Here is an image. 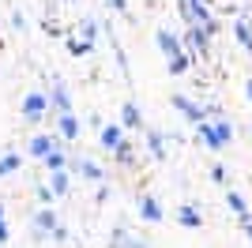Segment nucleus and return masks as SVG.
Returning <instances> with one entry per match:
<instances>
[{
	"label": "nucleus",
	"instance_id": "nucleus-1",
	"mask_svg": "<svg viewBox=\"0 0 252 248\" xmlns=\"http://www.w3.org/2000/svg\"><path fill=\"white\" fill-rule=\"evenodd\" d=\"M155 41H158V49L166 53V61H169V72L173 75H181L185 68H189V57H185V45H181V38L177 34H169L166 27L155 34Z\"/></svg>",
	"mask_w": 252,
	"mask_h": 248
},
{
	"label": "nucleus",
	"instance_id": "nucleus-2",
	"mask_svg": "<svg viewBox=\"0 0 252 248\" xmlns=\"http://www.w3.org/2000/svg\"><path fill=\"white\" fill-rule=\"evenodd\" d=\"M196 128H200V139L211 147V151H222L226 143H233V128H230V121H222V117L219 121H207V117H203Z\"/></svg>",
	"mask_w": 252,
	"mask_h": 248
},
{
	"label": "nucleus",
	"instance_id": "nucleus-3",
	"mask_svg": "<svg viewBox=\"0 0 252 248\" xmlns=\"http://www.w3.org/2000/svg\"><path fill=\"white\" fill-rule=\"evenodd\" d=\"M45 102H49V113H53V117H61V113H75V109H72V94H68L64 79H53V87L45 91Z\"/></svg>",
	"mask_w": 252,
	"mask_h": 248
},
{
	"label": "nucleus",
	"instance_id": "nucleus-4",
	"mask_svg": "<svg viewBox=\"0 0 252 248\" xmlns=\"http://www.w3.org/2000/svg\"><path fill=\"white\" fill-rule=\"evenodd\" d=\"M45 117H49V102H45V91H31L27 98H23V121L38 124V121H45Z\"/></svg>",
	"mask_w": 252,
	"mask_h": 248
},
{
	"label": "nucleus",
	"instance_id": "nucleus-5",
	"mask_svg": "<svg viewBox=\"0 0 252 248\" xmlns=\"http://www.w3.org/2000/svg\"><path fill=\"white\" fill-rule=\"evenodd\" d=\"M68 173H79V177H87V181H98V185L105 181V169L94 158H68Z\"/></svg>",
	"mask_w": 252,
	"mask_h": 248
},
{
	"label": "nucleus",
	"instance_id": "nucleus-6",
	"mask_svg": "<svg viewBox=\"0 0 252 248\" xmlns=\"http://www.w3.org/2000/svg\"><path fill=\"white\" fill-rule=\"evenodd\" d=\"M61 226V218L53 215V207H42L34 211V237H53V229Z\"/></svg>",
	"mask_w": 252,
	"mask_h": 248
},
{
	"label": "nucleus",
	"instance_id": "nucleus-7",
	"mask_svg": "<svg viewBox=\"0 0 252 248\" xmlns=\"http://www.w3.org/2000/svg\"><path fill=\"white\" fill-rule=\"evenodd\" d=\"M79 132H83V124H79L75 113H61V117H57V135H61V143L79 139Z\"/></svg>",
	"mask_w": 252,
	"mask_h": 248
},
{
	"label": "nucleus",
	"instance_id": "nucleus-8",
	"mask_svg": "<svg viewBox=\"0 0 252 248\" xmlns=\"http://www.w3.org/2000/svg\"><path fill=\"white\" fill-rule=\"evenodd\" d=\"M98 143H102V151H117V147L125 143V128H121V124H102Z\"/></svg>",
	"mask_w": 252,
	"mask_h": 248
},
{
	"label": "nucleus",
	"instance_id": "nucleus-9",
	"mask_svg": "<svg viewBox=\"0 0 252 248\" xmlns=\"http://www.w3.org/2000/svg\"><path fill=\"white\" fill-rule=\"evenodd\" d=\"M173 105H177V109H181V113H185V117H189L192 124H200L203 117L211 113V109H200V105L192 102V98H185V94H173Z\"/></svg>",
	"mask_w": 252,
	"mask_h": 248
},
{
	"label": "nucleus",
	"instance_id": "nucleus-10",
	"mask_svg": "<svg viewBox=\"0 0 252 248\" xmlns=\"http://www.w3.org/2000/svg\"><path fill=\"white\" fill-rule=\"evenodd\" d=\"M136 207H139V218H143V222H162V218H166V211H162V203H158L155 196H143Z\"/></svg>",
	"mask_w": 252,
	"mask_h": 248
},
{
	"label": "nucleus",
	"instance_id": "nucleus-11",
	"mask_svg": "<svg viewBox=\"0 0 252 248\" xmlns=\"http://www.w3.org/2000/svg\"><path fill=\"white\" fill-rule=\"evenodd\" d=\"M57 143H61V135H57V132H53V135L42 132V135H34V139H31V155H34V158H45Z\"/></svg>",
	"mask_w": 252,
	"mask_h": 248
},
{
	"label": "nucleus",
	"instance_id": "nucleus-12",
	"mask_svg": "<svg viewBox=\"0 0 252 248\" xmlns=\"http://www.w3.org/2000/svg\"><path fill=\"white\" fill-rule=\"evenodd\" d=\"M68 185H72V173H68V169H49V188H53L57 199L68 196Z\"/></svg>",
	"mask_w": 252,
	"mask_h": 248
},
{
	"label": "nucleus",
	"instance_id": "nucleus-13",
	"mask_svg": "<svg viewBox=\"0 0 252 248\" xmlns=\"http://www.w3.org/2000/svg\"><path fill=\"white\" fill-rule=\"evenodd\" d=\"M185 41H189V49L196 53V57H207V34H203V27H192Z\"/></svg>",
	"mask_w": 252,
	"mask_h": 248
},
{
	"label": "nucleus",
	"instance_id": "nucleus-14",
	"mask_svg": "<svg viewBox=\"0 0 252 248\" xmlns=\"http://www.w3.org/2000/svg\"><path fill=\"white\" fill-rule=\"evenodd\" d=\"M42 162H45V173H49V169H68V155H64V147H61V143L53 147V151L42 158Z\"/></svg>",
	"mask_w": 252,
	"mask_h": 248
},
{
	"label": "nucleus",
	"instance_id": "nucleus-15",
	"mask_svg": "<svg viewBox=\"0 0 252 248\" xmlns=\"http://www.w3.org/2000/svg\"><path fill=\"white\" fill-rule=\"evenodd\" d=\"M177 222H181V226H189V229H200L203 226V218H200L196 207H181V211H177Z\"/></svg>",
	"mask_w": 252,
	"mask_h": 248
},
{
	"label": "nucleus",
	"instance_id": "nucleus-16",
	"mask_svg": "<svg viewBox=\"0 0 252 248\" xmlns=\"http://www.w3.org/2000/svg\"><path fill=\"white\" fill-rule=\"evenodd\" d=\"M226 203H230V211L241 218V222L249 218V207H245V196H241V192H233V188H230V192H226Z\"/></svg>",
	"mask_w": 252,
	"mask_h": 248
},
{
	"label": "nucleus",
	"instance_id": "nucleus-17",
	"mask_svg": "<svg viewBox=\"0 0 252 248\" xmlns=\"http://www.w3.org/2000/svg\"><path fill=\"white\" fill-rule=\"evenodd\" d=\"M121 117H125L128 128H143V113H139L136 102H125V113H121Z\"/></svg>",
	"mask_w": 252,
	"mask_h": 248
},
{
	"label": "nucleus",
	"instance_id": "nucleus-18",
	"mask_svg": "<svg viewBox=\"0 0 252 248\" xmlns=\"http://www.w3.org/2000/svg\"><path fill=\"white\" fill-rule=\"evenodd\" d=\"M233 34H237V38H241V45L252 53V31H249V23H245V19H233Z\"/></svg>",
	"mask_w": 252,
	"mask_h": 248
},
{
	"label": "nucleus",
	"instance_id": "nucleus-19",
	"mask_svg": "<svg viewBox=\"0 0 252 248\" xmlns=\"http://www.w3.org/2000/svg\"><path fill=\"white\" fill-rule=\"evenodd\" d=\"M19 165H23V158H19V155H4V158H0V177H11L15 169H19Z\"/></svg>",
	"mask_w": 252,
	"mask_h": 248
},
{
	"label": "nucleus",
	"instance_id": "nucleus-20",
	"mask_svg": "<svg viewBox=\"0 0 252 248\" xmlns=\"http://www.w3.org/2000/svg\"><path fill=\"white\" fill-rule=\"evenodd\" d=\"M68 53H72V57H87V53H94V45L83 41V38H72L68 41Z\"/></svg>",
	"mask_w": 252,
	"mask_h": 248
},
{
	"label": "nucleus",
	"instance_id": "nucleus-21",
	"mask_svg": "<svg viewBox=\"0 0 252 248\" xmlns=\"http://www.w3.org/2000/svg\"><path fill=\"white\" fill-rule=\"evenodd\" d=\"M147 147H151V155H155V158H166V143H162V135H158V132L147 135Z\"/></svg>",
	"mask_w": 252,
	"mask_h": 248
},
{
	"label": "nucleus",
	"instance_id": "nucleus-22",
	"mask_svg": "<svg viewBox=\"0 0 252 248\" xmlns=\"http://www.w3.org/2000/svg\"><path fill=\"white\" fill-rule=\"evenodd\" d=\"M34 196H38V203H42V207H53V199H57L49 185H38V188H34Z\"/></svg>",
	"mask_w": 252,
	"mask_h": 248
},
{
	"label": "nucleus",
	"instance_id": "nucleus-23",
	"mask_svg": "<svg viewBox=\"0 0 252 248\" xmlns=\"http://www.w3.org/2000/svg\"><path fill=\"white\" fill-rule=\"evenodd\" d=\"M113 158H117V162H132V147H128V143H121V147L113 151Z\"/></svg>",
	"mask_w": 252,
	"mask_h": 248
},
{
	"label": "nucleus",
	"instance_id": "nucleus-24",
	"mask_svg": "<svg viewBox=\"0 0 252 248\" xmlns=\"http://www.w3.org/2000/svg\"><path fill=\"white\" fill-rule=\"evenodd\" d=\"M94 38H98V27L87 19V23H83V41H91V45H94Z\"/></svg>",
	"mask_w": 252,
	"mask_h": 248
},
{
	"label": "nucleus",
	"instance_id": "nucleus-25",
	"mask_svg": "<svg viewBox=\"0 0 252 248\" xmlns=\"http://www.w3.org/2000/svg\"><path fill=\"white\" fill-rule=\"evenodd\" d=\"M8 237H11V226H8V218L0 215V245H4V241H8Z\"/></svg>",
	"mask_w": 252,
	"mask_h": 248
},
{
	"label": "nucleus",
	"instance_id": "nucleus-26",
	"mask_svg": "<svg viewBox=\"0 0 252 248\" xmlns=\"http://www.w3.org/2000/svg\"><path fill=\"white\" fill-rule=\"evenodd\" d=\"M11 27H15V31H27V19H23L19 11H15V15H11Z\"/></svg>",
	"mask_w": 252,
	"mask_h": 248
},
{
	"label": "nucleus",
	"instance_id": "nucleus-27",
	"mask_svg": "<svg viewBox=\"0 0 252 248\" xmlns=\"http://www.w3.org/2000/svg\"><path fill=\"white\" fill-rule=\"evenodd\" d=\"M211 177H215V181H226V165H211Z\"/></svg>",
	"mask_w": 252,
	"mask_h": 248
},
{
	"label": "nucleus",
	"instance_id": "nucleus-28",
	"mask_svg": "<svg viewBox=\"0 0 252 248\" xmlns=\"http://www.w3.org/2000/svg\"><path fill=\"white\" fill-rule=\"evenodd\" d=\"M109 8H117V11H128V0H105Z\"/></svg>",
	"mask_w": 252,
	"mask_h": 248
},
{
	"label": "nucleus",
	"instance_id": "nucleus-29",
	"mask_svg": "<svg viewBox=\"0 0 252 248\" xmlns=\"http://www.w3.org/2000/svg\"><path fill=\"white\" fill-rule=\"evenodd\" d=\"M245 229H249V241H252V218H245Z\"/></svg>",
	"mask_w": 252,
	"mask_h": 248
},
{
	"label": "nucleus",
	"instance_id": "nucleus-30",
	"mask_svg": "<svg viewBox=\"0 0 252 248\" xmlns=\"http://www.w3.org/2000/svg\"><path fill=\"white\" fill-rule=\"evenodd\" d=\"M249 102H252V83H249Z\"/></svg>",
	"mask_w": 252,
	"mask_h": 248
},
{
	"label": "nucleus",
	"instance_id": "nucleus-31",
	"mask_svg": "<svg viewBox=\"0 0 252 248\" xmlns=\"http://www.w3.org/2000/svg\"><path fill=\"white\" fill-rule=\"evenodd\" d=\"M0 215H4V203H0Z\"/></svg>",
	"mask_w": 252,
	"mask_h": 248
}]
</instances>
